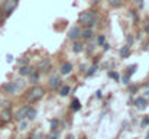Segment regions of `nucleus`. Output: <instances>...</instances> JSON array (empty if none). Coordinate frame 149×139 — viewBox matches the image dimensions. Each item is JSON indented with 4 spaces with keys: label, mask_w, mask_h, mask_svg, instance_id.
<instances>
[{
    "label": "nucleus",
    "mask_w": 149,
    "mask_h": 139,
    "mask_svg": "<svg viewBox=\"0 0 149 139\" xmlns=\"http://www.w3.org/2000/svg\"><path fill=\"white\" fill-rule=\"evenodd\" d=\"M78 19H80V23H83L84 26H93V25H96V20H97L96 13L93 10L81 12L80 16H78Z\"/></svg>",
    "instance_id": "f257e3e1"
},
{
    "label": "nucleus",
    "mask_w": 149,
    "mask_h": 139,
    "mask_svg": "<svg viewBox=\"0 0 149 139\" xmlns=\"http://www.w3.org/2000/svg\"><path fill=\"white\" fill-rule=\"evenodd\" d=\"M42 96H44V89L39 87V86H35L33 89H31V90L28 92V94H26V100L31 101V103H33V101L39 100Z\"/></svg>",
    "instance_id": "f03ea898"
},
{
    "label": "nucleus",
    "mask_w": 149,
    "mask_h": 139,
    "mask_svg": "<svg viewBox=\"0 0 149 139\" xmlns=\"http://www.w3.org/2000/svg\"><path fill=\"white\" fill-rule=\"evenodd\" d=\"M23 87H25V81H23V80H15V81H12V83H9V84L4 86L6 92L9 93V94H16V93L19 92L20 89H23Z\"/></svg>",
    "instance_id": "7ed1b4c3"
},
{
    "label": "nucleus",
    "mask_w": 149,
    "mask_h": 139,
    "mask_svg": "<svg viewBox=\"0 0 149 139\" xmlns=\"http://www.w3.org/2000/svg\"><path fill=\"white\" fill-rule=\"evenodd\" d=\"M17 3H19V0H4L3 1V6H1L3 13L4 15H10L17 7Z\"/></svg>",
    "instance_id": "20e7f679"
},
{
    "label": "nucleus",
    "mask_w": 149,
    "mask_h": 139,
    "mask_svg": "<svg viewBox=\"0 0 149 139\" xmlns=\"http://www.w3.org/2000/svg\"><path fill=\"white\" fill-rule=\"evenodd\" d=\"M29 109H31V106H25V107H22L20 110H17V113H16V120H23L26 116H28V112H29Z\"/></svg>",
    "instance_id": "39448f33"
},
{
    "label": "nucleus",
    "mask_w": 149,
    "mask_h": 139,
    "mask_svg": "<svg viewBox=\"0 0 149 139\" xmlns=\"http://www.w3.org/2000/svg\"><path fill=\"white\" fill-rule=\"evenodd\" d=\"M80 34H81L80 28H78V26H74V28H71V31H70V34H68V38H70L71 41H75V39L80 36Z\"/></svg>",
    "instance_id": "423d86ee"
},
{
    "label": "nucleus",
    "mask_w": 149,
    "mask_h": 139,
    "mask_svg": "<svg viewBox=\"0 0 149 139\" xmlns=\"http://www.w3.org/2000/svg\"><path fill=\"white\" fill-rule=\"evenodd\" d=\"M59 86H61V78L56 77V75L51 77V80H49V87L51 89H58Z\"/></svg>",
    "instance_id": "0eeeda50"
},
{
    "label": "nucleus",
    "mask_w": 149,
    "mask_h": 139,
    "mask_svg": "<svg viewBox=\"0 0 149 139\" xmlns=\"http://www.w3.org/2000/svg\"><path fill=\"white\" fill-rule=\"evenodd\" d=\"M135 104H136V107H138V109L143 110V109L146 107V104H148V103H146V100H145L143 97H139V98H136V100H135Z\"/></svg>",
    "instance_id": "6e6552de"
},
{
    "label": "nucleus",
    "mask_w": 149,
    "mask_h": 139,
    "mask_svg": "<svg viewBox=\"0 0 149 139\" xmlns=\"http://www.w3.org/2000/svg\"><path fill=\"white\" fill-rule=\"evenodd\" d=\"M71 70H72V65L70 64V62H65V64H62V67H61V74H70L71 73Z\"/></svg>",
    "instance_id": "1a4fd4ad"
},
{
    "label": "nucleus",
    "mask_w": 149,
    "mask_h": 139,
    "mask_svg": "<svg viewBox=\"0 0 149 139\" xmlns=\"http://www.w3.org/2000/svg\"><path fill=\"white\" fill-rule=\"evenodd\" d=\"M0 120H3V122L10 120V112H9V110H3V112L0 113Z\"/></svg>",
    "instance_id": "9d476101"
},
{
    "label": "nucleus",
    "mask_w": 149,
    "mask_h": 139,
    "mask_svg": "<svg viewBox=\"0 0 149 139\" xmlns=\"http://www.w3.org/2000/svg\"><path fill=\"white\" fill-rule=\"evenodd\" d=\"M80 35H81L84 39H90V38L93 36V32H91V29H84V31H83Z\"/></svg>",
    "instance_id": "9b49d317"
},
{
    "label": "nucleus",
    "mask_w": 149,
    "mask_h": 139,
    "mask_svg": "<svg viewBox=\"0 0 149 139\" xmlns=\"http://www.w3.org/2000/svg\"><path fill=\"white\" fill-rule=\"evenodd\" d=\"M39 68H42L44 71H48V68H49V61L48 59H44V61H41L39 62V65H38Z\"/></svg>",
    "instance_id": "f8f14e48"
},
{
    "label": "nucleus",
    "mask_w": 149,
    "mask_h": 139,
    "mask_svg": "<svg viewBox=\"0 0 149 139\" xmlns=\"http://www.w3.org/2000/svg\"><path fill=\"white\" fill-rule=\"evenodd\" d=\"M29 75H31V83H32V84H36V83H38V78H39L38 73H35V70H33Z\"/></svg>",
    "instance_id": "ddd939ff"
},
{
    "label": "nucleus",
    "mask_w": 149,
    "mask_h": 139,
    "mask_svg": "<svg viewBox=\"0 0 149 139\" xmlns=\"http://www.w3.org/2000/svg\"><path fill=\"white\" fill-rule=\"evenodd\" d=\"M129 52H130V51H129V45H125L122 49H120V55H122L123 58L129 57Z\"/></svg>",
    "instance_id": "4468645a"
},
{
    "label": "nucleus",
    "mask_w": 149,
    "mask_h": 139,
    "mask_svg": "<svg viewBox=\"0 0 149 139\" xmlns=\"http://www.w3.org/2000/svg\"><path fill=\"white\" fill-rule=\"evenodd\" d=\"M71 109L72 110H80L81 109V104H80V101L75 98V100H72V103H71Z\"/></svg>",
    "instance_id": "2eb2a0df"
},
{
    "label": "nucleus",
    "mask_w": 149,
    "mask_h": 139,
    "mask_svg": "<svg viewBox=\"0 0 149 139\" xmlns=\"http://www.w3.org/2000/svg\"><path fill=\"white\" fill-rule=\"evenodd\" d=\"M32 71H33V68H31V67H23V68L20 70V74H23V75H29Z\"/></svg>",
    "instance_id": "dca6fc26"
},
{
    "label": "nucleus",
    "mask_w": 149,
    "mask_h": 139,
    "mask_svg": "<svg viewBox=\"0 0 149 139\" xmlns=\"http://www.w3.org/2000/svg\"><path fill=\"white\" fill-rule=\"evenodd\" d=\"M72 49H74V52H81V51H83V44L75 42V44H74V46H72Z\"/></svg>",
    "instance_id": "f3484780"
},
{
    "label": "nucleus",
    "mask_w": 149,
    "mask_h": 139,
    "mask_svg": "<svg viewBox=\"0 0 149 139\" xmlns=\"http://www.w3.org/2000/svg\"><path fill=\"white\" fill-rule=\"evenodd\" d=\"M68 93H70V87H68V86H62V87H61V90H59V94H61V96H67Z\"/></svg>",
    "instance_id": "a211bd4d"
},
{
    "label": "nucleus",
    "mask_w": 149,
    "mask_h": 139,
    "mask_svg": "<svg viewBox=\"0 0 149 139\" xmlns=\"http://www.w3.org/2000/svg\"><path fill=\"white\" fill-rule=\"evenodd\" d=\"M107 1H109L113 7H119V6L122 4V0H107Z\"/></svg>",
    "instance_id": "6ab92c4d"
},
{
    "label": "nucleus",
    "mask_w": 149,
    "mask_h": 139,
    "mask_svg": "<svg viewBox=\"0 0 149 139\" xmlns=\"http://www.w3.org/2000/svg\"><path fill=\"white\" fill-rule=\"evenodd\" d=\"M35 115H36V112H35L33 109H29V112H28V116H26V117H29V119H33V117H35Z\"/></svg>",
    "instance_id": "aec40b11"
},
{
    "label": "nucleus",
    "mask_w": 149,
    "mask_h": 139,
    "mask_svg": "<svg viewBox=\"0 0 149 139\" xmlns=\"http://www.w3.org/2000/svg\"><path fill=\"white\" fill-rule=\"evenodd\" d=\"M109 75H110V77H113L116 81H119V74H117V73H114V71L111 73V71H110V73H109Z\"/></svg>",
    "instance_id": "412c9836"
},
{
    "label": "nucleus",
    "mask_w": 149,
    "mask_h": 139,
    "mask_svg": "<svg viewBox=\"0 0 149 139\" xmlns=\"http://www.w3.org/2000/svg\"><path fill=\"white\" fill-rule=\"evenodd\" d=\"M104 41H106V38H104V35H100L99 39H97V42H99V45H103L104 44Z\"/></svg>",
    "instance_id": "4be33fe9"
},
{
    "label": "nucleus",
    "mask_w": 149,
    "mask_h": 139,
    "mask_svg": "<svg viewBox=\"0 0 149 139\" xmlns=\"http://www.w3.org/2000/svg\"><path fill=\"white\" fill-rule=\"evenodd\" d=\"M3 20H4V13H3V10H1V7H0V25L3 23Z\"/></svg>",
    "instance_id": "5701e85b"
},
{
    "label": "nucleus",
    "mask_w": 149,
    "mask_h": 139,
    "mask_svg": "<svg viewBox=\"0 0 149 139\" xmlns=\"http://www.w3.org/2000/svg\"><path fill=\"white\" fill-rule=\"evenodd\" d=\"M135 70H136V65H130V67H129V75H130Z\"/></svg>",
    "instance_id": "b1692460"
},
{
    "label": "nucleus",
    "mask_w": 149,
    "mask_h": 139,
    "mask_svg": "<svg viewBox=\"0 0 149 139\" xmlns=\"http://www.w3.org/2000/svg\"><path fill=\"white\" fill-rule=\"evenodd\" d=\"M56 125H58V120H52V122H51V126H52V129H56Z\"/></svg>",
    "instance_id": "393cba45"
},
{
    "label": "nucleus",
    "mask_w": 149,
    "mask_h": 139,
    "mask_svg": "<svg viewBox=\"0 0 149 139\" xmlns=\"http://www.w3.org/2000/svg\"><path fill=\"white\" fill-rule=\"evenodd\" d=\"M96 70H97V67H96V65H94V67H93V68H91V70H90V71H88V73H87V74H88V75H91V74H93V73H94V71H96Z\"/></svg>",
    "instance_id": "a878e982"
},
{
    "label": "nucleus",
    "mask_w": 149,
    "mask_h": 139,
    "mask_svg": "<svg viewBox=\"0 0 149 139\" xmlns=\"http://www.w3.org/2000/svg\"><path fill=\"white\" fill-rule=\"evenodd\" d=\"M133 1H136L139 7H142V6H143V3H142V0H133Z\"/></svg>",
    "instance_id": "bb28decb"
},
{
    "label": "nucleus",
    "mask_w": 149,
    "mask_h": 139,
    "mask_svg": "<svg viewBox=\"0 0 149 139\" xmlns=\"http://www.w3.org/2000/svg\"><path fill=\"white\" fill-rule=\"evenodd\" d=\"M123 83H125V84H127V83H129V77H125V81H123Z\"/></svg>",
    "instance_id": "cd10ccee"
},
{
    "label": "nucleus",
    "mask_w": 149,
    "mask_h": 139,
    "mask_svg": "<svg viewBox=\"0 0 149 139\" xmlns=\"http://www.w3.org/2000/svg\"><path fill=\"white\" fill-rule=\"evenodd\" d=\"M145 29H146V31H148V32H149V23H148V25H146V28H145Z\"/></svg>",
    "instance_id": "c85d7f7f"
},
{
    "label": "nucleus",
    "mask_w": 149,
    "mask_h": 139,
    "mask_svg": "<svg viewBox=\"0 0 149 139\" xmlns=\"http://www.w3.org/2000/svg\"><path fill=\"white\" fill-rule=\"evenodd\" d=\"M146 139H149V133H148V136H146Z\"/></svg>",
    "instance_id": "c756f323"
}]
</instances>
